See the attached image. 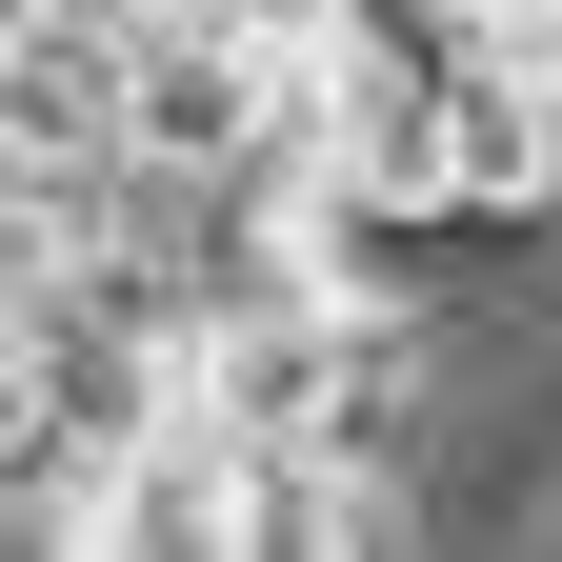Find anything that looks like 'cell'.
Instances as JSON below:
<instances>
[{
  "instance_id": "7a4b0ae2",
  "label": "cell",
  "mask_w": 562,
  "mask_h": 562,
  "mask_svg": "<svg viewBox=\"0 0 562 562\" xmlns=\"http://www.w3.org/2000/svg\"><path fill=\"white\" fill-rule=\"evenodd\" d=\"M503 21H542V41H562V0H503Z\"/></svg>"
},
{
  "instance_id": "6da1fadb",
  "label": "cell",
  "mask_w": 562,
  "mask_h": 562,
  "mask_svg": "<svg viewBox=\"0 0 562 562\" xmlns=\"http://www.w3.org/2000/svg\"><path fill=\"white\" fill-rule=\"evenodd\" d=\"M261 41H341V21H382V0H241Z\"/></svg>"
}]
</instances>
